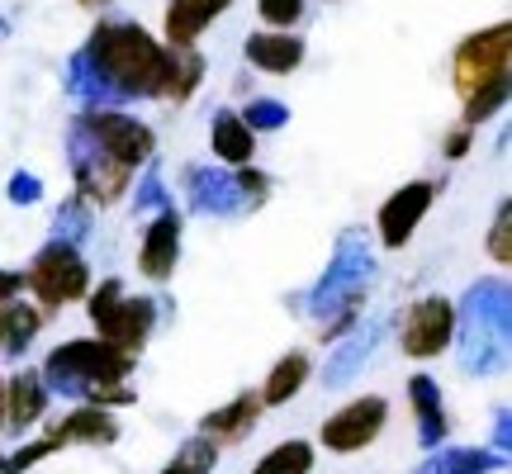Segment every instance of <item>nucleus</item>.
Returning a JSON list of instances; mask_svg holds the SVG:
<instances>
[{"mask_svg":"<svg viewBox=\"0 0 512 474\" xmlns=\"http://www.w3.org/2000/svg\"><path fill=\"white\" fill-rule=\"evenodd\" d=\"M48 437L57 446H72V441H86V446H110L119 441V422L110 418V408H100V403H86V408H72L67 418H57L48 427Z\"/></svg>","mask_w":512,"mask_h":474,"instance_id":"obj_12","label":"nucleus"},{"mask_svg":"<svg viewBox=\"0 0 512 474\" xmlns=\"http://www.w3.org/2000/svg\"><path fill=\"white\" fill-rule=\"evenodd\" d=\"M38 195H43V185H38V176H24V171H19L15 181H10V200H15V204H34Z\"/></svg>","mask_w":512,"mask_h":474,"instance_id":"obj_29","label":"nucleus"},{"mask_svg":"<svg viewBox=\"0 0 512 474\" xmlns=\"http://www.w3.org/2000/svg\"><path fill=\"white\" fill-rule=\"evenodd\" d=\"M432 200H437V190L427 181H413V185H403V190H394L380 209V242L384 247H403L408 237L418 233V223H422V214L432 209Z\"/></svg>","mask_w":512,"mask_h":474,"instance_id":"obj_10","label":"nucleus"},{"mask_svg":"<svg viewBox=\"0 0 512 474\" xmlns=\"http://www.w3.org/2000/svg\"><path fill=\"white\" fill-rule=\"evenodd\" d=\"M38 309L34 304H19V299H0V347L5 351H24L38 332Z\"/></svg>","mask_w":512,"mask_h":474,"instance_id":"obj_21","label":"nucleus"},{"mask_svg":"<svg viewBox=\"0 0 512 474\" xmlns=\"http://www.w3.org/2000/svg\"><path fill=\"white\" fill-rule=\"evenodd\" d=\"M489 256H494L498 266H508L512 261V209L503 204L494 219V233H489Z\"/></svg>","mask_w":512,"mask_h":474,"instance_id":"obj_28","label":"nucleus"},{"mask_svg":"<svg viewBox=\"0 0 512 474\" xmlns=\"http://www.w3.org/2000/svg\"><path fill=\"white\" fill-rule=\"evenodd\" d=\"M242 53H247V62L261 67V72L285 76V72H294V67L304 62V38L285 34V29H266V34L247 38V43H242Z\"/></svg>","mask_w":512,"mask_h":474,"instance_id":"obj_14","label":"nucleus"},{"mask_svg":"<svg viewBox=\"0 0 512 474\" xmlns=\"http://www.w3.org/2000/svg\"><path fill=\"white\" fill-rule=\"evenodd\" d=\"M508 53H512L508 19H503V24H489V29H479V34H470V38H460L456 57H451V76H456L460 100H470L479 86L508 76Z\"/></svg>","mask_w":512,"mask_h":474,"instance_id":"obj_5","label":"nucleus"},{"mask_svg":"<svg viewBox=\"0 0 512 474\" xmlns=\"http://www.w3.org/2000/svg\"><path fill=\"white\" fill-rule=\"evenodd\" d=\"M498 456H489V451H456V456H441L432 460V465H422L418 474H484L494 470Z\"/></svg>","mask_w":512,"mask_h":474,"instance_id":"obj_25","label":"nucleus"},{"mask_svg":"<svg viewBox=\"0 0 512 474\" xmlns=\"http://www.w3.org/2000/svg\"><path fill=\"white\" fill-rule=\"evenodd\" d=\"M0 427H5V380H0Z\"/></svg>","mask_w":512,"mask_h":474,"instance_id":"obj_32","label":"nucleus"},{"mask_svg":"<svg viewBox=\"0 0 512 474\" xmlns=\"http://www.w3.org/2000/svg\"><path fill=\"white\" fill-rule=\"evenodd\" d=\"M133 375V356L119 347H110L105 337H76L67 347H57L43 361V384L81 394L86 384H105V380H128Z\"/></svg>","mask_w":512,"mask_h":474,"instance_id":"obj_2","label":"nucleus"},{"mask_svg":"<svg viewBox=\"0 0 512 474\" xmlns=\"http://www.w3.org/2000/svg\"><path fill=\"white\" fill-rule=\"evenodd\" d=\"M24 285L34 290L38 304L57 309V304H72V299H81V294L91 290V271H86V261H81V252H76L72 242L57 237V242H48L34 256V266L24 271Z\"/></svg>","mask_w":512,"mask_h":474,"instance_id":"obj_4","label":"nucleus"},{"mask_svg":"<svg viewBox=\"0 0 512 474\" xmlns=\"http://www.w3.org/2000/svg\"><path fill=\"white\" fill-rule=\"evenodd\" d=\"M456 342V304L441 299V294H427L413 309L403 313V351L418 356V361H432Z\"/></svg>","mask_w":512,"mask_h":474,"instance_id":"obj_7","label":"nucleus"},{"mask_svg":"<svg viewBox=\"0 0 512 474\" xmlns=\"http://www.w3.org/2000/svg\"><path fill=\"white\" fill-rule=\"evenodd\" d=\"M76 128H81L91 143L105 147L110 157H119L124 166H143L147 157H152V147H157L152 128L138 124V119H128V114H119V110H86Z\"/></svg>","mask_w":512,"mask_h":474,"instance_id":"obj_6","label":"nucleus"},{"mask_svg":"<svg viewBox=\"0 0 512 474\" xmlns=\"http://www.w3.org/2000/svg\"><path fill=\"white\" fill-rule=\"evenodd\" d=\"M214 460H219V441H209L200 432V437L185 441L181 451H176V460H171L162 474H209L214 470Z\"/></svg>","mask_w":512,"mask_h":474,"instance_id":"obj_24","label":"nucleus"},{"mask_svg":"<svg viewBox=\"0 0 512 474\" xmlns=\"http://www.w3.org/2000/svg\"><path fill=\"white\" fill-rule=\"evenodd\" d=\"M285 119H290V110L280 100H266V95L242 110V124L252 128V133H275V128H285Z\"/></svg>","mask_w":512,"mask_h":474,"instance_id":"obj_26","label":"nucleus"},{"mask_svg":"<svg viewBox=\"0 0 512 474\" xmlns=\"http://www.w3.org/2000/svg\"><path fill=\"white\" fill-rule=\"evenodd\" d=\"M228 5H233V0H171V5H166V19H162L166 43H195Z\"/></svg>","mask_w":512,"mask_h":474,"instance_id":"obj_15","label":"nucleus"},{"mask_svg":"<svg viewBox=\"0 0 512 474\" xmlns=\"http://www.w3.org/2000/svg\"><path fill=\"white\" fill-rule=\"evenodd\" d=\"M48 408V384L38 370H19L15 380L5 384V427L10 432H29Z\"/></svg>","mask_w":512,"mask_h":474,"instance_id":"obj_13","label":"nucleus"},{"mask_svg":"<svg viewBox=\"0 0 512 474\" xmlns=\"http://www.w3.org/2000/svg\"><path fill=\"white\" fill-rule=\"evenodd\" d=\"M176 256H181V214L176 209H162L152 228L143 233V252H138V271L147 280H166L171 266H176Z\"/></svg>","mask_w":512,"mask_h":474,"instance_id":"obj_11","label":"nucleus"},{"mask_svg":"<svg viewBox=\"0 0 512 474\" xmlns=\"http://www.w3.org/2000/svg\"><path fill=\"white\" fill-rule=\"evenodd\" d=\"M256 10H261V19H266L271 29H290V24H299V15H304V0H256Z\"/></svg>","mask_w":512,"mask_h":474,"instance_id":"obj_27","label":"nucleus"},{"mask_svg":"<svg viewBox=\"0 0 512 474\" xmlns=\"http://www.w3.org/2000/svg\"><path fill=\"white\" fill-rule=\"evenodd\" d=\"M256 418H261V394H238L233 403H223V408H214L209 418L200 422V432L209 441H238V437H247L256 427Z\"/></svg>","mask_w":512,"mask_h":474,"instance_id":"obj_17","label":"nucleus"},{"mask_svg":"<svg viewBox=\"0 0 512 474\" xmlns=\"http://www.w3.org/2000/svg\"><path fill=\"white\" fill-rule=\"evenodd\" d=\"M304 380H309V356H304V351H290V356H280V361H275V370L266 375V384H261V408L290 403L294 394L304 389Z\"/></svg>","mask_w":512,"mask_h":474,"instance_id":"obj_19","label":"nucleus"},{"mask_svg":"<svg viewBox=\"0 0 512 474\" xmlns=\"http://www.w3.org/2000/svg\"><path fill=\"white\" fill-rule=\"evenodd\" d=\"M470 143H475V128H470V124L451 128V133H446V157H451V162H456V157H465V152H470Z\"/></svg>","mask_w":512,"mask_h":474,"instance_id":"obj_30","label":"nucleus"},{"mask_svg":"<svg viewBox=\"0 0 512 474\" xmlns=\"http://www.w3.org/2000/svg\"><path fill=\"white\" fill-rule=\"evenodd\" d=\"M408 399L418 408V441L432 451L441 437H446V408H441V389L432 375H413L408 380Z\"/></svg>","mask_w":512,"mask_h":474,"instance_id":"obj_18","label":"nucleus"},{"mask_svg":"<svg viewBox=\"0 0 512 474\" xmlns=\"http://www.w3.org/2000/svg\"><path fill=\"white\" fill-rule=\"evenodd\" d=\"M86 62L114 95H162L166 43L133 19H100L86 43Z\"/></svg>","mask_w":512,"mask_h":474,"instance_id":"obj_1","label":"nucleus"},{"mask_svg":"<svg viewBox=\"0 0 512 474\" xmlns=\"http://www.w3.org/2000/svg\"><path fill=\"white\" fill-rule=\"evenodd\" d=\"M204 81V57L195 53V43H166V72H162V100L185 105L200 91Z\"/></svg>","mask_w":512,"mask_h":474,"instance_id":"obj_16","label":"nucleus"},{"mask_svg":"<svg viewBox=\"0 0 512 474\" xmlns=\"http://www.w3.org/2000/svg\"><path fill=\"white\" fill-rule=\"evenodd\" d=\"M384 418H389V403L380 399V394H366V399L347 403L342 413H332L328 422H323V446L328 451H337V456H351V451H366L370 441L384 432Z\"/></svg>","mask_w":512,"mask_h":474,"instance_id":"obj_8","label":"nucleus"},{"mask_svg":"<svg viewBox=\"0 0 512 474\" xmlns=\"http://www.w3.org/2000/svg\"><path fill=\"white\" fill-rule=\"evenodd\" d=\"M19 290H24V275H10V271H0V299H15Z\"/></svg>","mask_w":512,"mask_h":474,"instance_id":"obj_31","label":"nucleus"},{"mask_svg":"<svg viewBox=\"0 0 512 474\" xmlns=\"http://www.w3.org/2000/svg\"><path fill=\"white\" fill-rule=\"evenodd\" d=\"M313 470V446L309 441H280L271 456L256 460L252 474H309Z\"/></svg>","mask_w":512,"mask_h":474,"instance_id":"obj_23","label":"nucleus"},{"mask_svg":"<svg viewBox=\"0 0 512 474\" xmlns=\"http://www.w3.org/2000/svg\"><path fill=\"white\" fill-rule=\"evenodd\" d=\"M252 147H256V133L242 124V114L219 110V119H214V152H219V162L247 166L252 162Z\"/></svg>","mask_w":512,"mask_h":474,"instance_id":"obj_20","label":"nucleus"},{"mask_svg":"<svg viewBox=\"0 0 512 474\" xmlns=\"http://www.w3.org/2000/svg\"><path fill=\"white\" fill-rule=\"evenodd\" d=\"M76 5H105V0H76Z\"/></svg>","mask_w":512,"mask_h":474,"instance_id":"obj_33","label":"nucleus"},{"mask_svg":"<svg viewBox=\"0 0 512 474\" xmlns=\"http://www.w3.org/2000/svg\"><path fill=\"white\" fill-rule=\"evenodd\" d=\"M185 181H190V204L204 209V214H214V209H238V181H219L214 171H185Z\"/></svg>","mask_w":512,"mask_h":474,"instance_id":"obj_22","label":"nucleus"},{"mask_svg":"<svg viewBox=\"0 0 512 474\" xmlns=\"http://www.w3.org/2000/svg\"><path fill=\"white\" fill-rule=\"evenodd\" d=\"M128 176H133V166H124L119 157H110L105 147L91 143V138L76 128V185H81L86 200H95V204L124 200Z\"/></svg>","mask_w":512,"mask_h":474,"instance_id":"obj_9","label":"nucleus"},{"mask_svg":"<svg viewBox=\"0 0 512 474\" xmlns=\"http://www.w3.org/2000/svg\"><path fill=\"white\" fill-rule=\"evenodd\" d=\"M91 323L100 328V337L110 342V347L128 351V356H138L147 342V332L157 323V304L152 299H124V285L119 280H105L100 290H91Z\"/></svg>","mask_w":512,"mask_h":474,"instance_id":"obj_3","label":"nucleus"}]
</instances>
